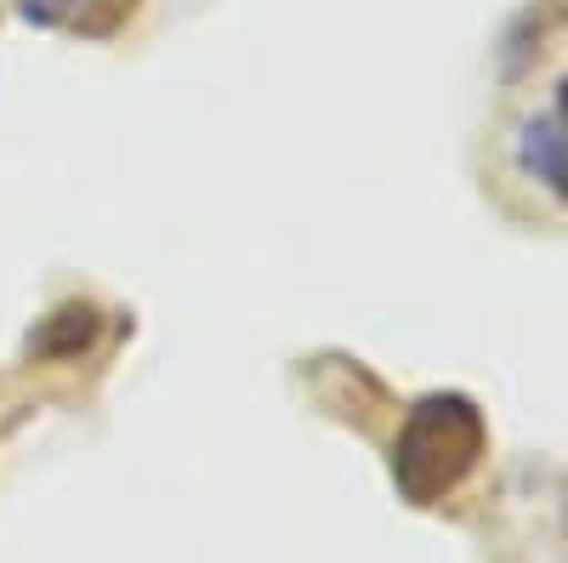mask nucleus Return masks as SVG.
<instances>
[{
    "instance_id": "2",
    "label": "nucleus",
    "mask_w": 568,
    "mask_h": 563,
    "mask_svg": "<svg viewBox=\"0 0 568 563\" xmlns=\"http://www.w3.org/2000/svg\"><path fill=\"white\" fill-rule=\"evenodd\" d=\"M517 154H524V171L535 182H546L551 194L568 200V137H562L557 120H529L517 131Z\"/></svg>"
},
{
    "instance_id": "4",
    "label": "nucleus",
    "mask_w": 568,
    "mask_h": 563,
    "mask_svg": "<svg viewBox=\"0 0 568 563\" xmlns=\"http://www.w3.org/2000/svg\"><path fill=\"white\" fill-rule=\"evenodd\" d=\"M18 7H23L29 23H58V18H69L74 0H18Z\"/></svg>"
},
{
    "instance_id": "3",
    "label": "nucleus",
    "mask_w": 568,
    "mask_h": 563,
    "mask_svg": "<svg viewBox=\"0 0 568 563\" xmlns=\"http://www.w3.org/2000/svg\"><path fill=\"white\" fill-rule=\"evenodd\" d=\"M91 342H98V308L69 302V308H58V313L29 336V353H40V359H74V353L91 348Z\"/></svg>"
},
{
    "instance_id": "1",
    "label": "nucleus",
    "mask_w": 568,
    "mask_h": 563,
    "mask_svg": "<svg viewBox=\"0 0 568 563\" xmlns=\"http://www.w3.org/2000/svg\"><path fill=\"white\" fill-rule=\"evenodd\" d=\"M478 455H484L478 404L460 393H433L404 415V433L393 444V479L415 506H426V501L449 495L478 466Z\"/></svg>"
},
{
    "instance_id": "5",
    "label": "nucleus",
    "mask_w": 568,
    "mask_h": 563,
    "mask_svg": "<svg viewBox=\"0 0 568 563\" xmlns=\"http://www.w3.org/2000/svg\"><path fill=\"white\" fill-rule=\"evenodd\" d=\"M557 103H562V120H568V80H562V91H557Z\"/></svg>"
}]
</instances>
